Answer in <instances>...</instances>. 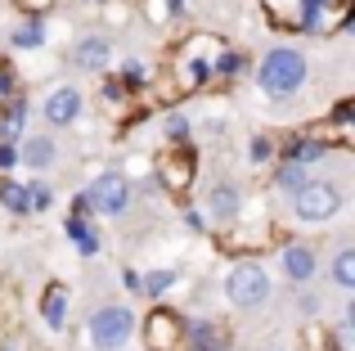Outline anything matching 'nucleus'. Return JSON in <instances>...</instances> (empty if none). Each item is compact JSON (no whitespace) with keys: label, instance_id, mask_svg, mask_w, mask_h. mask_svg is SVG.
Returning a JSON list of instances; mask_svg holds the SVG:
<instances>
[{"label":"nucleus","instance_id":"obj_3","mask_svg":"<svg viewBox=\"0 0 355 351\" xmlns=\"http://www.w3.org/2000/svg\"><path fill=\"white\" fill-rule=\"evenodd\" d=\"M293 203H297V216L302 221H329L342 207V189L333 180H306L293 194Z\"/></svg>","mask_w":355,"mask_h":351},{"label":"nucleus","instance_id":"obj_12","mask_svg":"<svg viewBox=\"0 0 355 351\" xmlns=\"http://www.w3.org/2000/svg\"><path fill=\"white\" fill-rule=\"evenodd\" d=\"M234 207H239V194L230 189V185H220V189L211 194V212H216V216H234Z\"/></svg>","mask_w":355,"mask_h":351},{"label":"nucleus","instance_id":"obj_11","mask_svg":"<svg viewBox=\"0 0 355 351\" xmlns=\"http://www.w3.org/2000/svg\"><path fill=\"white\" fill-rule=\"evenodd\" d=\"M306 180H311V176H306V167H297V162H284V167H279V189L297 194Z\"/></svg>","mask_w":355,"mask_h":351},{"label":"nucleus","instance_id":"obj_5","mask_svg":"<svg viewBox=\"0 0 355 351\" xmlns=\"http://www.w3.org/2000/svg\"><path fill=\"white\" fill-rule=\"evenodd\" d=\"M86 203H90L95 212H104V216L121 212V207L130 203V185H126V176H117V171L95 176V180H90V189H86Z\"/></svg>","mask_w":355,"mask_h":351},{"label":"nucleus","instance_id":"obj_19","mask_svg":"<svg viewBox=\"0 0 355 351\" xmlns=\"http://www.w3.org/2000/svg\"><path fill=\"white\" fill-rule=\"evenodd\" d=\"M18 131H23V113H18V108H14V113H9V117H5V144H9V140H14V135H18Z\"/></svg>","mask_w":355,"mask_h":351},{"label":"nucleus","instance_id":"obj_4","mask_svg":"<svg viewBox=\"0 0 355 351\" xmlns=\"http://www.w3.org/2000/svg\"><path fill=\"white\" fill-rule=\"evenodd\" d=\"M225 293H230L234 307H261V302L270 298V280H266V271H261L257 262H239L234 271H230V280H225Z\"/></svg>","mask_w":355,"mask_h":351},{"label":"nucleus","instance_id":"obj_24","mask_svg":"<svg viewBox=\"0 0 355 351\" xmlns=\"http://www.w3.org/2000/svg\"><path fill=\"white\" fill-rule=\"evenodd\" d=\"M5 90H9V86H5V72H0V95H5Z\"/></svg>","mask_w":355,"mask_h":351},{"label":"nucleus","instance_id":"obj_17","mask_svg":"<svg viewBox=\"0 0 355 351\" xmlns=\"http://www.w3.org/2000/svg\"><path fill=\"white\" fill-rule=\"evenodd\" d=\"M68 234H72V239H77V243H81V248H86V252H90V248H95V239H90V234H86V221H68Z\"/></svg>","mask_w":355,"mask_h":351},{"label":"nucleus","instance_id":"obj_18","mask_svg":"<svg viewBox=\"0 0 355 351\" xmlns=\"http://www.w3.org/2000/svg\"><path fill=\"white\" fill-rule=\"evenodd\" d=\"M171 280H175L171 271H162V275H148V293H166V289H171Z\"/></svg>","mask_w":355,"mask_h":351},{"label":"nucleus","instance_id":"obj_7","mask_svg":"<svg viewBox=\"0 0 355 351\" xmlns=\"http://www.w3.org/2000/svg\"><path fill=\"white\" fill-rule=\"evenodd\" d=\"M108 59H113V45H108V36H81L77 50H72V63H77V68H90V72L108 68Z\"/></svg>","mask_w":355,"mask_h":351},{"label":"nucleus","instance_id":"obj_15","mask_svg":"<svg viewBox=\"0 0 355 351\" xmlns=\"http://www.w3.org/2000/svg\"><path fill=\"white\" fill-rule=\"evenodd\" d=\"M45 320H50V325H54V329H59V325H63V293H59V289H54V293H50V298H45Z\"/></svg>","mask_w":355,"mask_h":351},{"label":"nucleus","instance_id":"obj_2","mask_svg":"<svg viewBox=\"0 0 355 351\" xmlns=\"http://www.w3.org/2000/svg\"><path fill=\"white\" fill-rule=\"evenodd\" d=\"M130 334H135V316H130L126 307H99L95 316H90V343H95L99 351L126 347Z\"/></svg>","mask_w":355,"mask_h":351},{"label":"nucleus","instance_id":"obj_8","mask_svg":"<svg viewBox=\"0 0 355 351\" xmlns=\"http://www.w3.org/2000/svg\"><path fill=\"white\" fill-rule=\"evenodd\" d=\"M284 275H288V280H311V275H315V252L306 243L284 248Z\"/></svg>","mask_w":355,"mask_h":351},{"label":"nucleus","instance_id":"obj_14","mask_svg":"<svg viewBox=\"0 0 355 351\" xmlns=\"http://www.w3.org/2000/svg\"><path fill=\"white\" fill-rule=\"evenodd\" d=\"M41 41H45L41 23H27V27H18V32H14V45H23V50H36Z\"/></svg>","mask_w":355,"mask_h":351},{"label":"nucleus","instance_id":"obj_1","mask_svg":"<svg viewBox=\"0 0 355 351\" xmlns=\"http://www.w3.org/2000/svg\"><path fill=\"white\" fill-rule=\"evenodd\" d=\"M261 90H266L270 99H288L302 90L306 81V59L302 50H293V45H279V50H270L266 59H261V72H257Z\"/></svg>","mask_w":355,"mask_h":351},{"label":"nucleus","instance_id":"obj_21","mask_svg":"<svg viewBox=\"0 0 355 351\" xmlns=\"http://www.w3.org/2000/svg\"><path fill=\"white\" fill-rule=\"evenodd\" d=\"M14 162H18V149L14 144H0V167H14Z\"/></svg>","mask_w":355,"mask_h":351},{"label":"nucleus","instance_id":"obj_22","mask_svg":"<svg viewBox=\"0 0 355 351\" xmlns=\"http://www.w3.org/2000/svg\"><path fill=\"white\" fill-rule=\"evenodd\" d=\"M166 131H171V135H184V131H189V122L175 113V117H166Z\"/></svg>","mask_w":355,"mask_h":351},{"label":"nucleus","instance_id":"obj_6","mask_svg":"<svg viewBox=\"0 0 355 351\" xmlns=\"http://www.w3.org/2000/svg\"><path fill=\"white\" fill-rule=\"evenodd\" d=\"M45 117H50L54 126H68L81 117V90L77 86H59L50 90V99H45Z\"/></svg>","mask_w":355,"mask_h":351},{"label":"nucleus","instance_id":"obj_16","mask_svg":"<svg viewBox=\"0 0 355 351\" xmlns=\"http://www.w3.org/2000/svg\"><path fill=\"white\" fill-rule=\"evenodd\" d=\"M27 207H36V212H41V207H50V189H45V185H27Z\"/></svg>","mask_w":355,"mask_h":351},{"label":"nucleus","instance_id":"obj_13","mask_svg":"<svg viewBox=\"0 0 355 351\" xmlns=\"http://www.w3.org/2000/svg\"><path fill=\"white\" fill-rule=\"evenodd\" d=\"M0 203H5V207H14V212H27V194H23V185L5 180V185H0Z\"/></svg>","mask_w":355,"mask_h":351},{"label":"nucleus","instance_id":"obj_9","mask_svg":"<svg viewBox=\"0 0 355 351\" xmlns=\"http://www.w3.org/2000/svg\"><path fill=\"white\" fill-rule=\"evenodd\" d=\"M18 162H27V167L45 171V167L54 162V140H50V135H32V140L23 144V153H18Z\"/></svg>","mask_w":355,"mask_h":351},{"label":"nucleus","instance_id":"obj_10","mask_svg":"<svg viewBox=\"0 0 355 351\" xmlns=\"http://www.w3.org/2000/svg\"><path fill=\"white\" fill-rule=\"evenodd\" d=\"M333 280H338L342 289H355V248H342V252L333 257Z\"/></svg>","mask_w":355,"mask_h":351},{"label":"nucleus","instance_id":"obj_20","mask_svg":"<svg viewBox=\"0 0 355 351\" xmlns=\"http://www.w3.org/2000/svg\"><path fill=\"white\" fill-rule=\"evenodd\" d=\"M266 158H270V140L257 135V140H252V162H266Z\"/></svg>","mask_w":355,"mask_h":351},{"label":"nucleus","instance_id":"obj_23","mask_svg":"<svg viewBox=\"0 0 355 351\" xmlns=\"http://www.w3.org/2000/svg\"><path fill=\"white\" fill-rule=\"evenodd\" d=\"M324 5H329V0H306V14H311V18H315V14H320V9H324Z\"/></svg>","mask_w":355,"mask_h":351}]
</instances>
